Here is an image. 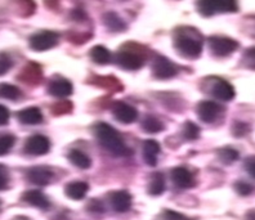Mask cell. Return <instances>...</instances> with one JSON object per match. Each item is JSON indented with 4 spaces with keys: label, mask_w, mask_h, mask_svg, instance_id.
I'll return each instance as SVG.
<instances>
[{
    "label": "cell",
    "mask_w": 255,
    "mask_h": 220,
    "mask_svg": "<svg viewBox=\"0 0 255 220\" xmlns=\"http://www.w3.org/2000/svg\"><path fill=\"white\" fill-rule=\"evenodd\" d=\"M12 66L13 62L10 57L5 53H0V76H3L6 71H9Z\"/></svg>",
    "instance_id": "obj_29"
},
{
    "label": "cell",
    "mask_w": 255,
    "mask_h": 220,
    "mask_svg": "<svg viewBox=\"0 0 255 220\" xmlns=\"http://www.w3.org/2000/svg\"><path fill=\"white\" fill-rule=\"evenodd\" d=\"M171 180L179 188H191L193 186V177L190 170L183 166H178L171 170Z\"/></svg>",
    "instance_id": "obj_14"
},
{
    "label": "cell",
    "mask_w": 255,
    "mask_h": 220,
    "mask_svg": "<svg viewBox=\"0 0 255 220\" xmlns=\"http://www.w3.org/2000/svg\"><path fill=\"white\" fill-rule=\"evenodd\" d=\"M54 173L47 166H35L27 173L28 180L35 186H47L53 179Z\"/></svg>",
    "instance_id": "obj_10"
},
{
    "label": "cell",
    "mask_w": 255,
    "mask_h": 220,
    "mask_svg": "<svg viewBox=\"0 0 255 220\" xmlns=\"http://www.w3.org/2000/svg\"><path fill=\"white\" fill-rule=\"evenodd\" d=\"M244 63L248 68H252V70H255V47L250 48L245 52L244 54Z\"/></svg>",
    "instance_id": "obj_30"
},
{
    "label": "cell",
    "mask_w": 255,
    "mask_h": 220,
    "mask_svg": "<svg viewBox=\"0 0 255 220\" xmlns=\"http://www.w3.org/2000/svg\"><path fill=\"white\" fill-rule=\"evenodd\" d=\"M249 131V126L248 124H243V122H236L234 126V134L235 136H244Z\"/></svg>",
    "instance_id": "obj_33"
},
{
    "label": "cell",
    "mask_w": 255,
    "mask_h": 220,
    "mask_svg": "<svg viewBox=\"0 0 255 220\" xmlns=\"http://www.w3.org/2000/svg\"><path fill=\"white\" fill-rule=\"evenodd\" d=\"M235 188H236L237 193L241 196H249L253 192V186H250L249 183H245V182H237L235 184Z\"/></svg>",
    "instance_id": "obj_31"
},
{
    "label": "cell",
    "mask_w": 255,
    "mask_h": 220,
    "mask_svg": "<svg viewBox=\"0 0 255 220\" xmlns=\"http://www.w3.org/2000/svg\"><path fill=\"white\" fill-rule=\"evenodd\" d=\"M96 135L101 146L115 156H127L129 149L125 146L124 140L118 131L106 122H100L96 126Z\"/></svg>",
    "instance_id": "obj_1"
},
{
    "label": "cell",
    "mask_w": 255,
    "mask_h": 220,
    "mask_svg": "<svg viewBox=\"0 0 255 220\" xmlns=\"http://www.w3.org/2000/svg\"><path fill=\"white\" fill-rule=\"evenodd\" d=\"M246 218H248V220H255V210L249 211L248 215H246Z\"/></svg>",
    "instance_id": "obj_37"
},
{
    "label": "cell",
    "mask_w": 255,
    "mask_h": 220,
    "mask_svg": "<svg viewBox=\"0 0 255 220\" xmlns=\"http://www.w3.org/2000/svg\"><path fill=\"white\" fill-rule=\"evenodd\" d=\"M91 58L97 65H107L111 61V53L102 45H96L91 49Z\"/></svg>",
    "instance_id": "obj_21"
},
{
    "label": "cell",
    "mask_w": 255,
    "mask_h": 220,
    "mask_svg": "<svg viewBox=\"0 0 255 220\" xmlns=\"http://www.w3.org/2000/svg\"><path fill=\"white\" fill-rule=\"evenodd\" d=\"M50 142L45 135L35 134L25 143V152L32 156H41L49 152Z\"/></svg>",
    "instance_id": "obj_6"
},
{
    "label": "cell",
    "mask_w": 255,
    "mask_h": 220,
    "mask_svg": "<svg viewBox=\"0 0 255 220\" xmlns=\"http://www.w3.org/2000/svg\"><path fill=\"white\" fill-rule=\"evenodd\" d=\"M103 21H105V25L111 30V31H123L127 26H125V22L120 18L119 14L114 12H109L103 16Z\"/></svg>",
    "instance_id": "obj_22"
},
{
    "label": "cell",
    "mask_w": 255,
    "mask_h": 220,
    "mask_svg": "<svg viewBox=\"0 0 255 220\" xmlns=\"http://www.w3.org/2000/svg\"><path fill=\"white\" fill-rule=\"evenodd\" d=\"M175 48L188 58H197L202 52V43L188 35H179L175 39Z\"/></svg>",
    "instance_id": "obj_4"
},
{
    "label": "cell",
    "mask_w": 255,
    "mask_h": 220,
    "mask_svg": "<svg viewBox=\"0 0 255 220\" xmlns=\"http://www.w3.org/2000/svg\"><path fill=\"white\" fill-rule=\"evenodd\" d=\"M14 142H16V139H14L13 135L0 136V156L9 152L10 149L13 148V146H14Z\"/></svg>",
    "instance_id": "obj_28"
},
{
    "label": "cell",
    "mask_w": 255,
    "mask_h": 220,
    "mask_svg": "<svg viewBox=\"0 0 255 220\" xmlns=\"http://www.w3.org/2000/svg\"><path fill=\"white\" fill-rule=\"evenodd\" d=\"M67 157H69L70 162L74 164L78 169L87 170V169H89L92 166L91 158L88 157L84 152L79 151V149H72V151H70Z\"/></svg>",
    "instance_id": "obj_20"
},
{
    "label": "cell",
    "mask_w": 255,
    "mask_h": 220,
    "mask_svg": "<svg viewBox=\"0 0 255 220\" xmlns=\"http://www.w3.org/2000/svg\"><path fill=\"white\" fill-rule=\"evenodd\" d=\"M223 111L222 106L212 101H202L197 106V115L204 122H213Z\"/></svg>",
    "instance_id": "obj_8"
},
{
    "label": "cell",
    "mask_w": 255,
    "mask_h": 220,
    "mask_svg": "<svg viewBox=\"0 0 255 220\" xmlns=\"http://www.w3.org/2000/svg\"><path fill=\"white\" fill-rule=\"evenodd\" d=\"M142 127H143V130H146L147 133H159V131H161L164 129V125L155 116H147L143 120V122H142Z\"/></svg>",
    "instance_id": "obj_25"
},
{
    "label": "cell",
    "mask_w": 255,
    "mask_h": 220,
    "mask_svg": "<svg viewBox=\"0 0 255 220\" xmlns=\"http://www.w3.org/2000/svg\"><path fill=\"white\" fill-rule=\"evenodd\" d=\"M152 72L156 79L165 80V79L174 78L177 75V67L173 65L170 59H168L166 57L159 56L156 57L155 62H153Z\"/></svg>",
    "instance_id": "obj_7"
},
{
    "label": "cell",
    "mask_w": 255,
    "mask_h": 220,
    "mask_svg": "<svg viewBox=\"0 0 255 220\" xmlns=\"http://www.w3.org/2000/svg\"><path fill=\"white\" fill-rule=\"evenodd\" d=\"M218 156L219 160H221L223 164H232V162H235L236 160H239V152H237L236 149L230 148V147L221 149L218 152Z\"/></svg>",
    "instance_id": "obj_27"
},
{
    "label": "cell",
    "mask_w": 255,
    "mask_h": 220,
    "mask_svg": "<svg viewBox=\"0 0 255 220\" xmlns=\"http://www.w3.org/2000/svg\"><path fill=\"white\" fill-rule=\"evenodd\" d=\"M23 200H25L27 204L32 205V206H36L39 209H48L49 208V201L45 197L43 192L37 191V189H30L27 192L23 193Z\"/></svg>",
    "instance_id": "obj_19"
},
{
    "label": "cell",
    "mask_w": 255,
    "mask_h": 220,
    "mask_svg": "<svg viewBox=\"0 0 255 220\" xmlns=\"http://www.w3.org/2000/svg\"><path fill=\"white\" fill-rule=\"evenodd\" d=\"M165 178L161 173L153 174L151 178V182L148 184V192L152 196L161 195L165 191Z\"/></svg>",
    "instance_id": "obj_23"
},
{
    "label": "cell",
    "mask_w": 255,
    "mask_h": 220,
    "mask_svg": "<svg viewBox=\"0 0 255 220\" xmlns=\"http://www.w3.org/2000/svg\"><path fill=\"white\" fill-rule=\"evenodd\" d=\"M19 96H21V90H19L16 85L6 84V83L0 84V97H1V98L16 101L18 100Z\"/></svg>",
    "instance_id": "obj_24"
},
{
    "label": "cell",
    "mask_w": 255,
    "mask_h": 220,
    "mask_svg": "<svg viewBox=\"0 0 255 220\" xmlns=\"http://www.w3.org/2000/svg\"><path fill=\"white\" fill-rule=\"evenodd\" d=\"M112 112H114V116H115L116 120L123 122V124H131L138 118L137 110L134 109L133 106L124 102L115 103Z\"/></svg>",
    "instance_id": "obj_9"
},
{
    "label": "cell",
    "mask_w": 255,
    "mask_h": 220,
    "mask_svg": "<svg viewBox=\"0 0 255 220\" xmlns=\"http://www.w3.org/2000/svg\"><path fill=\"white\" fill-rule=\"evenodd\" d=\"M116 61H118L120 67L125 68V70H129V71L139 70L144 63L142 57L138 56L137 53L131 52H120L118 54V57H116Z\"/></svg>",
    "instance_id": "obj_11"
},
{
    "label": "cell",
    "mask_w": 255,
    "mask_h": 220,
    "mask_svg": "<svg viewBox=\"0 0 255 220\" xmlns=\"http://www.w3.org/2000/svg\"><path fill=\"white\" fill-rule=\"evenodd\" d=\"M164 220H190L188 218L184 217L183 214L181 213H178V211H173V210H166L164 213Z\"/></svg>",
    "instance_id": "obj_32"
},
{
    "label": "cell",
    "mask_w": 255,
    "mask_h": 220,
    "mask_svg": "<svg viewBox=\"0 0 255 220\" xmlns=\"http://www.w3.org/2000/svg\"><path fill=\"white\" fill-rule=\"evenodd\" d=\"M8 186V173L3 165H0V191L6 188Z\"/></svg>",
    "instance_id": "obj_34"
},
{
    "label": "cell",
    "mask_w": 255,
    "mask_h": 220,
    "mask_svg": "<svg viewBox=\"0 0 255 220\" xmlns=\"http://www.w3.org/2000/svg\"><path fill=\"white\" fill-rule=\"evenodd\" d=\"M110 204L118 213H127L131 208V196L127 191H118L111 195Z\"/></svg>",
    "instance_id": "obj_13"
},
{
    "label": "cell",
    "mask_w": 255,
    "mask_h": 220,
    "mask_svg": "<svg viewBox=\"0 0 255 220\" xmlns=\"http://www.w3.org/2000/svg\"><path fill=\"white\" fill-rule=\"evenodd\" d=\"M88 191H89V186L85 182H72L66 186L65 193L69 199L79 201V200L84 199Z\"/></svg>",
    "instance_id": "obj_18"
},
{
    "label": "cell",
    "mask_w": 255,
    "mask_h": 220,
    "mask_svg": "<svg viewBox=\"0 0 255 220\" xmlns=\"http://www.w3.org/2000/svg\"><path fill=\"white\" fill-rule=\"evenodd\" d=\"M182 134L187 140H195L200 136V127L196 124H193L191 121H187L183 125V130Z\"/></svg>",
    "instance_id": "obj_26"
},
{
    "label": "cell",
    "mask_w": 255,
    "mask_h": 220,
    "mask_svg": "<svg viewBox=\"0 0 255 220\" xmlns=\"http://www.w3.org/2000/svg\"><path fill=\"white\" fill-rule=\"evenodd\" d=\"M237 8L239 6L236 1L232 0H206L197 4V9L202 16H213L215 13L236 12Z\"/></svg>",
    "instance_id": "obj_2"
},
{
    "label": "cell",
    "mask_w": 255,
    "mask_h": 220,
    "mask_svg": "<svg viewBox=\"0 0 255 220\" xmlns=\"http://www.w3.org/2000/svg\"><path fill=\"white\" fill-rule=\"evenodd\" d=\"M160 153V144L155 139H147L143 143V160L149 166L157 164V156Z\"/></svg>",
    "instance_id": "obj_16"
},
{
    "label": "cell",
    "mask_w": 255,
    "mask_h": 220,
    "mask_svg": "<svg viewBox=\"0 0 255 220\" xmlns=\"http://www.w3.org/2000/svg\"><path fill=\"white\" fill-rule=\"evenodd\" d=\"M58 44V34L53 31H41L30 37V47L36 52L52 49Z\"/></svg>",
    "instance_id": "obj_5"
},
{
    "label": "cell",
    "mask_w": 255,
    "mask_h": 220,
    "mask_svg": "<svg viewBox=\"0 0 255 220\" xmlns=\"http://www.w3.org/2000/svg\"><path fill=\"white\" fill-rule=\"evenodd\" d=\"M209 47L217 57H227L239 48V43L231 37L212 36L209 39Z\"/></svg>",
    "instance_id": "obj_3"
},
{
    "label": "cell",
    "mask_w": 255,
    "mask_h": 220,
    "mask_svg": "<svg viewBox=\"0 0 255 220\" xmlns=\"http://www.w3.org/2000/svg\"><path fill=\"white\" fill-rule=\"evenodd\" d=\"M18 120L25 125H37L43 121V113L37 107H28L18 112Z\"/></svg>",
    "instance_id": "obj_17"
},
{
    "label": "cell",
    "mask_w": 255,
    "mask_h": 220,
    "mask_svg": "<svg viewBox=\"0 0 255 220\" xmlns=\"http://www.w3.org/2000/svg\"><path fill=\"white\" fill-rule=\"evenodd\" d=\"M212 94L217 100L222 101V102H230V101L235 98L236 92H235V88L228 81L219 80L213 85Z\"/></svg>",
    "instance_id": "obj_12"
},
{
    "label": "cell",
    "mask_w": 255,
    "mask_h": 220,
    "mask_svg": "<svg viewBox=\"0 0 255 220\" xmlns=\"http://www.w3.org/2000/svg\"><path fill=\"white\" fill-rule=\"evenodd\" d=\"M72 84L69 80L66 79H57V80H53L49 84V88H48V92L49 94L54 97H58V98H66L72 94Z\"/></svg>",
    "instance_id": "obj_15"
},
{
    "label": "cell",
    "mask_w": 255,
    "mask_h": 220,
    "mask_svg": "<svg viewBox=\"0 0 255 220\" xmlns=\"http://www.w3.org/2000/svg\"><path fill=\"white\" fill-rule=\"evenodd\" d=\"M8 121H9V111L6 107L0 105V126L5 125Z\"/></svg>",
    "instance_id": "obj_36"
},
{
    "label": "cell",
    "mask_w": 255,
    "mask_h": 220,
    "mask_svg": "<svg viewBox=\"0 0 255 220\" xmlns=\"http://www.w3.org/2000/svg\"><path fill=\"white\" fill-rule=\"evenodd\" d=\"M245 169L253 178H255V156H250L246 158Z\"/></svg>",
    "instance_id": "obj_35"
}]
</instances>
